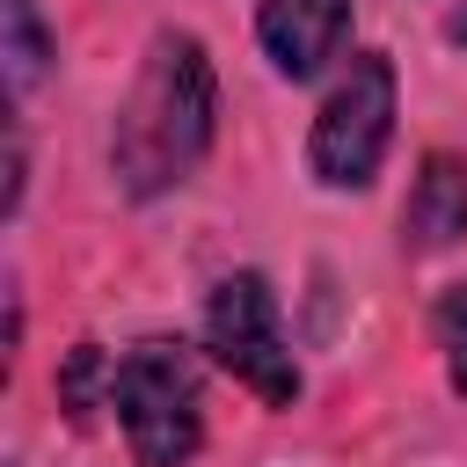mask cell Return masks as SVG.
Instances as JSON below:
<instances>
[{
  "label": "cell",
  "mask_w": 467,
  "mask_h": 467,
  "mask_svg": "<svg viewBox=\"0 0 467 467\" xmlns=\"http://www.w3.org/2000/svg\"><path fill=\"white\" fill-rule=\"evenodd\" d=\"M219 131V73L204 36L153 29L124 102L109 109V175L131 204H153L197 175Z\"/></svg>",
  "instance_id": "cell-1"
},
{
  "label": "cell",
  "mask_w": 467,
  "mask_h": 467,
  "mask_svg": "<svg viewBox=\"0 0 467 467\" xmlns=\"http://www.w3.org/2000/svg\"><path fill=\"white\" fill-rule=\"evenodd\" d=\"M109 416L131 467H190L204 452V365L175 336H139L109 365Z\"/></svg>",
  "instance_id": "cell-2"
},
{
  "label": "cell",
  "mask_w": 467,
  "mask_h": 467,
  "mask_svg": "<svg viewBox=\"0 0 467 467\" xmlns=\"http://www.w3.org/2000/svg\"><path fill=\"white\" fill-rule=\"evenodd\" d=\"M394 117H401V73L387 51H350L343 73L328 80L314 124H306V168L321 190L350 197L372 190L387 146H394Z\"/></svg>",
  "instance_id": "cell-3"
},
{
  "label": "cell",
  "mask_w": 467,
  "mask_h": 467,
  "mask_svg": "<svg viewBox=\"0 0 467 467\" xmlns=\"http://www.w3.org/2000/svg\"><path fill=\"white\" fill-rule=\"evenodd\" d=\"M204 350L219 372H234L263 409H292L299 401V358H292V336H285V314H277V292L263 270H226L204 299Z\"/></svg>",
  "instance_id": "cell-4"
},
{
  "label": "cell",
  "mask_w": 467,
  "mask_h": 467,
  "mask_svg": "<svg viewBox=\"0 0 467 467\" xmlns=\"http://www.w3.org/2000/svg\"><path fill=\"white\" fill-rule=\"evenodd\" d=\"M255 44L277 80H314L350 44V0H255Z\"/></svg>",
  "instance_id": "cell-5"
},
{
  "label": "cell",
  "mask_w": 467,
  "mask_h": 467,
  "mask_svg": "<svg viewBox=\"0 0 467 467\" xmlns=\"http://www.w3.org/2000/svg\"><path fill=\"white\" fill-rule=\"evenodd\" d=\"M467 241V153L431 146L416 161V182L401 197V248L409 255H445Z\"/></svg>",
  "instance_id": "cell-6"
},
{
  "label": "cell",
  "mask_w": 467,
  "mask_h": 467,
  "mask_svg": "<svg viewBox=\"0 0 467 467\" xmlns=\"http://www.w3.org/2000/svg\"><path fill=\"white\" fill-rule=\"evenodd\" d=\"M0 58H7V95H15V102L51 73L58 44H51L44 15H36V0H0Z\"/></svg>",
  "instance_id": "cell-7"
},
{
  "label": "cell",
  "mask_w": 467,
  "mask_h": 467,
  "mask_svg": "<svg viewBox=\"0 0 467 467\" xmlns=\"http://www.w3.org/2000/svg\"><path fill=\"white\" fill-rule=\"evenodd\" d=\"M109 350L102 343H73L66 358H58V372H51V387H58V409L73 416V423H88L95 409H109Z\"/></svg>",
  "instance_id": "cell-8"
},
{
  "label": "cell",
  "mask_w": 467,
  "mask_h": 467,
  "mask_svg": "<svg viewBox=\"0 0 467 467\" xmlns=\"http://www.w3.org/2000/svg\"><path fill=\"white\" fill-rule=\"evenodd\" d=\"M431 343H438L445 387L467 394V285H445V292L431 299Z\"/></svg>",
  "instance_id": "cell-9"
},
{
  "label": "cell",
  "mask_w": 467,
  "mask_h": 467,
  "mask_svg": "<svg viewBox=\"0 0 467 467\" xmlns=\"http://www.w3.org/2000/svg\"><path fill=\"white\" fill-rule=\"evenodd\" d=\"M445 36H452V44H460V51H467V0H460V7H452V15H445Z\"/></svg>",
  "instance_id": "cell-10"
}]
</instances>
